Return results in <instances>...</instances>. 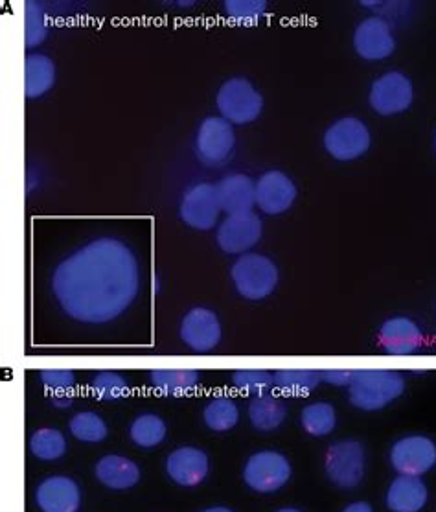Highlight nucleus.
I'll use <instances>...</instances> for the list:
<instances>
[{
    "mask_svg": "<svg viewBox=\"0 0 436 512\" xmlns=\"http://www.w3.org/2000/svg\"><path fill=\"white\" fill-rule=\"evenodd\" d=\"M135 251L113 236H102L63 258L52 275L61 310L85 325H105L126 314L140 291Z\"/></svg>",
    "mask_w": 436,
    "mask_h": 512,
    "instance_id": "nucleus-1",
    "label": "nucleus"
},
{
    "mask_svg": "<svg viewBox=\"0 0 436 512\" xmlns=\"http://www.w3.org/2000/svg\"><path fill=\"white\" fill-rule=\"evenodd\" d=\"M203 419L212 431H230L240 422V408L229 396H218L208 402Z\"/></svg>",
    "mask_w": 436,
    "mask_h": 512,
    "instance_id": "nucleus-29",
    "label": "nucleus"
},
{
    "mask_svg": "<svg viewBox=\"0 0 436 512\" xmlns=\"http://www.w3.org/2000/svg\"><path fill=\"white\" fill-rule=\"evenodd\" d=\"M379 345L392 356H409L424 347V332L416 321L405 315H396L379 326Z\"/></svg>",
    "mask_w": 436,
    "mask_h": 512,
    "instance_id": "nucleus-16",
    "label": "nucleus"
},
{
    "mask_svg": "<svg viewBox=\"0 0 436 512\" xmlns=\"http://www.w3.org/2000/svg\"><path fill=\"white\" fill-rule=\"evenodd\" d=\"M41 384L48 391L50 400L52 398H61V396H70L74 398V387H76V374L65 369H48L39 374Z\"/></svg>",
    "mask_w": 436,
    "mask_h": 512,
    "instance_id": "nucleus-35",
    "label": "nucleus"
},
{
    "mask_svg": "<svg viewBox=\"0 0 436 512\" xmlns=\"http://www.w3.org/2000/svg\"><path fill=\"white\" fill-rule=\"evenodd\" d=\"M230 279L243 299L264 301L278 288L280 271L273 258L253 251L236 258L230 268Z\"/></svg>",
    "mask_w": 436,
    "mask_h": 512,
    "instance_id": "nucleus-3",
    "label": "nucleus"
},
{
    "mask_svg": "<svg viewBox=\"0 0 436 512\" xmlns=\"http://www.w3.org/2000/svg\"><path fill=\"white\" fill-rule=\"evenodd\" d=\"M322 146L333 161L354 163L370 150L372 131L363 118H337L324 131Z\"/></svg>",
    "mask_w": 436,
    "mask_h": 512,
    "instance_id": "nucleus-5",
    "label": "nucleus"
},
{
    "mask_svg": "<svg viewBox=\"0 0 436 512\" xmlns=\"http://www.w3.org/2000/svg\"><path fill=\"white\" fill-rule=\"evenodd\" d=\"M166 422L155 413H142L129 426V437L138 448H155L166 439Z\"/></svg>",
    "mask_w": 436,
    "mask_h": 512,
    "instance_id": "nucleus-27",
    "label": "nucleus"
},
{
    "mask_svg": "<svg viewBox=\"0 0 436 512\" xmlns=\"http://www.w3.org/2000/svg\"><path fill=\"white\" fill-rule=\"evenodd\" d=\"M291 479V463L286 455L275 450H262L251 455L243 468V481L249 489L271 494L284 489Z\"/></svg>",
    "mask_w": 436,
    "mask_h": 512,
    "instance_id": "nucleus-8",
    "label": "nucleus"
},
{
    "mask_svg": "<svg viewBox=\"0 0 436 512\" xmlns=\"http://www.w3.org/2000/svg\"><path fill=\"white\" fill-rule=\"evenodd\" d=\"M35 501L43 512H78L80 485L67 476H50L35 490Z\"/></svg>",
    "mask_w": 436,
    "mask_h": 512,
    "instance_id": "nucleus-17",
    "label": "nucleus"
},
{
    "mask_svg": "<svg viewBox=\"0 0 436 512\" xmlns=\"http://www.w3.org/2000/svg\"><path fill=\"white\" fill-rule=\"evenodd\" d=\"M391 465L400 476L422 478L436 466V443L425 435H407L392 444Z\"/></svg>",
    "mask_w": 436,
    "mask_h": 512,
    "instance_id": "nucleus-12",
    "label": "nucleus"
},
{
    "mask_svg": "<svg viewBox=\"0 0 436 512\" xmlns=\"http://www.w3.org/2000/svg\"><path fill=\"white\" fill-rule=\"evenodd\" d=\"M435 148H436V133H435Z\"/></svg>",
    "mask_w": 436,
    "mask_h": 512,
    "instance_id": "nucleus-40",
    "label": "nucleus"
},
{
    "mask_svg": "<svg viewBox=\"0 0 436 512\" xmlns=\"http://www.w3.org/2000/svg\"><path fill=\"white\" fill-rule=\"evenodd\" d=\"M321 382V373L310 369H287L275 374L276 389L289 396H308Z\"/></svg>",
    "mask_w": 436,
    "mask_h": 512,
    "instance_id": "nucleus-28",
    "label": "nucleus"
},
{
    "mask_svg": "<svg viewBox=\"0 0 436 512\" xmlns=\"http://www.w3.org/2000/svg\"><path fill=\"white\" fill-rule=\"evenodd\" d=\"M50 34V19L43 4L39 2H26L24 4V37L26 47H41Z\"/></svg>",
    "mask_w": 436,
    "mask_h": 512,
    "instance_id": "nucleus-31",
    "label": "nucleus"
},
{
    "mask_svg": "<svg viewBox=\"0 0 436 512\" xmlns=\"http://www.w3.org/2000/svg\"><path fill=\"white\" fill-rule=\"evenodd\" d=\"M24 93L28 100H37L50 93L58 82V67L54 59L41 52H32L26 56L24 63Z\"/></svg>",
    "mask_w": 436,
    "mask_h": 512,
    "instance_id": "nucleus-21",
    "label": "nucleus"
},
{
    "mask_svg": "<svg viewBox=\"0 0 436 512\" xmlns=\"http://www.w3.org/2000/svg\"><path fill=\"white\" fill-rule=\"evenodd\" d=\"M96 478L107 489H133L140 481V468L124 455H104L96 465Z\"/></svg>",
    "mask_w": 436,
    "mask_h": 512,
    "instance_id": "nucleus-22",
    "label": "nucleus"
},
{
    "mask_svg": "<svg viewBox=\"0 0 436 512\" xmlns=\"http://www.w3.org/2000/svg\"><path fill=\"white\" fill-rule=\"evenodd\" d=\"M276 512H302V511H299V509H293V507H286V509H280V511H276Z\"/></svg>",
    "mask_w": 436,
    "mask_h": 512,
    "instance_id": "nucleus-39",
    "label": "nucleus"
},
{
    "mask_svg": "<svg viewBox=\"0 0 436 512\" xmlns=\"http://www.w3.org/2000/svg\"><path fill=\"white\" fill-rule=\"evenodd\" d=\"M92 393L104 402H120L129 396V384L120 373L102 371L92 378Z\"/></svg>",
    "mask_w": 436,
    "mask_h": 512,
    "instance_id": "nucleus-33",
    "label": "nucleus"
},
{
    "mask_svg": "<svg viewBox=\"0 0 436 512\" xmlns=\"http://www.w3.org/2000/svg\"><path fill=\"white\" fill-rule=\"evenodd\" d=\"M203 512H234L230 511V509H227V507H210V509H207V511Z\"/></svg>",
    "mask_w": 436,
    "mask_h": 512,
    "instance_id": "nucleus-38",
    "label": "nucleus"
},
{
    "mask_svg": "<svg viewBox=\"0 0 436 512\" xmlns=\"http://www.w3.org/2000/svg\"><path fill=\"white\" fill-rule=\"evenodd\" d=\"M236 150V131L223 117H207L196 133L197 159L207 166L227 163Z\"/></svg>",
    "mask_w": 436,
    "mask_h": 512,
    "instance_id": "nucleus-10",
    "label": "nucleus"
},
{
    "mask_svg": "<svg viewBox=\"0 0 436 512\" xmlns=\"http://www.w3.org/2000/svg\"><path fill=\"white\" fill-rule=\"evenodd\" d=\"M264 236V220L256 212L227 216L216 231L218 247L227 255L241 256L253 253Z\"/></svg>",
    "mask_w": 436,
    "mask_h": 512,
    "instance_id": "nucleus-9",
    "label": "nucleus"
},
{
    "mask_svg": "<svg viewBox=\"0 0 436 512\" xmlns=\"http://www.w3.org/2000/svg\"><path fill=\"white\" fill-rule=\"evenodd\" d=\"M300 426L311 437H326L337 426V411L330 402H313L302 409Z\"/></svg>",
    "mask_w": 436,
    "mask_h": 512,
    "instance_id": "nucleus-26",
    "label": "nucleus"
},
{
    "mask_svg": "<svg viewBox=\"0 0 436 512\" xmlns=\"http://www.w3.org/2000/svg\"><path fill=\"white\" fill-rule=\"evenodd\" d=\"M352 45L357 56L370 63L391 58L396 52V34L392 23L379 15H370L357 24Z\"/></svg>",
    "mask_w": 436,
    "mask_h": 512,
    "instance_id": "nucleus-11",
    "label": "nucleus"
},
{
    "mask_svg": "<svg viewBox=\"0 0 436 512\" xmlns=\"http://www.w3.org/2000/svg\"><path fill=\"white\" fill-rule=\"evenodd\" d=\"M232 382L241 393L253 396L269 395L275 387V374L258 369H243L234 373Z\"/></svg>",
    "mask_w": 436,
    "mask_h": 512,
    "instance_id": "nucleus-34",
    "label": "nucleus"
},
{
    "mask_svg": "<svg viewBox=\"0 0 436 512\" xmlns=\"http://www.w3.org/2000/svg\"><path fill=\"white\" fill-rule=\"evenodd\" d=\"M286 402L278 396L269 395L254 396L249 404V420L254 430L275 431L286 422Z\"/></svg>",
    "mask_w": 436,
    "mask_h": 512,
    "instance_id": "nucleus-23",
    "label": "nucleus"
},
{
    "mask_svg": "<svg viewBox=\"0 0 436 512\" xmlns=\"http://www.w3.org/2000/svg\"><path fill=\"white\" fill-rule=\"evenodd\" d=\"M299 196L295 181L282 170H267L256 181V207L267 216H280L293 209Z\"/></svg>",
    "mask_w": 436,
    "mask_h": 512,
    "instance_id": "nucleus-14",
    "label": "nucleus"
},
{
    "mask_svg": "<svg viewBox=\"0 0 436 512\" xmlns=\"http://www.w3.org/2000/svg\"><path fill=\"white\" fill-rule=\"evenodd\" d=\"M221 201H219L218 185L212 183H197L186 190L181 201V220L196 231L214 229L221 216Z\"/></svg>",
    "mask_w": 436,
    "mask_h": 512,
    "instance_id": "nucleus-13",
    "label": "nucleus"
},
{
    "mask_svg": "<svg viewBox=\"0 0 436 512\" xmlns=\"http://www.w3.org/2000/svg\"><path fill=\"white\" fill-rule=\"evenodd\" d=\"M223 328L219 315L207 306H196L184 315L181 323V339L194 352H210L221 343Z\"/></svg>",
    "mask_w": 436,
    "mask_h": 512,
    "instance_id": "nucleus-15",
    "label": "nucleus"
},
{
    "mask_svg": "<svg viewBox=\"0 0 436 512\" xmlns=\"http://www.w3.org/2000/svg\"><path fill=\"white\" fill-rule=\"evenodd\" d=\"M151 385L164 396H188L201 385V374L192 369H157L150 373Z\"/></svg>",
    "mask_w": 436,
    "mask_h": 512,
    "instance_id": "nucleus-24",
    "label": "nucleus"
},
{
    "mask_svg": "<svg viewBox=\"0 0 436 512\" xmlns=\"http://www.w3.org/2000/svg\"><path fill=\"white\" fill-rule=\"evenodd\" d=\"M208 455L194 448V446H183L168 455L166 459V472L168 476L181 487H197L203 483L208 476Z\"/></svg>",
    "mask_w": 436,
    "mask_h": 512,
    "instance_id": "nucleus-18",
    "label": "nucleus"
},
{
    "mask_svg": "<svg viewBox=\"0 0 436 512\" xmlns=\"http://www.w3.org/2000/svg\"><path fill=\"white\" fill-rule=\"evenodd\" d=\"M385 503L391 512H422L429 503V489L422 478L398 476L387 489Z\"/></svg>",
    "mask_w": 436,
    "mask_h": 512,
    "instance_id": "nucleus-20",
    "label": "nucleus"
},
{
    "mask_svg": "<svg viewBox=\"0 0 436 512\" xmlns=\"http://www.w3.org/2000/svg\"><path fill=\"white\" fill-rule=\"evenodd\" d=\"M324 470L335 487L356 489L361 485L367 470L365 446L354 439L333 443L326 452Z\"/></svg>",
    "mask_w": 436,
    "mask_h": 512,
    "instance_id": "nucleus-7",
    "label": "nucleus"
},
{
    "mask_svg": "<svg viewBox=\"0 0 436 512\" xmlns=\"http://www.w3.org/2000/svg\"><path fill=\"white\" fill-rule=\"evenodd\" d=\"M322 382L335 385V387H348L352 382L354 371H345V369H333V371H324L321 373Z\"/></svg>",
    "mask_w": 436,
    "mask_h": 512,
    "instance_id": "nucleus-36",
    "label": "nucleus"
},
{
    "mask_svg": "<svg viewBox=\"0 0 436 512\" xmlns=\"http://www.w3.org/2000/svg\"><path fill=\"white\" fill-rule=\"evenodd\" d=\"M368 104L379 117H398L414 104V83L402 70H387L368 91Z\"/></svg>",
    "mask_w": 436,
    "mask_h": 512,
    "instance_id": "nucleus-6",
    "label": "nucleus"
},
{
    "mask_svg": "<svg viewBox=\"0 0 436 512\" xmlns=\"http://www.w3.org/2000/svg\"><path fill=\"white\" fill-rule=\"evenodd\" d=\"M70 433L81 443H102L107 439L109 428L105 420L94 411H80L70 419Z\"/></svg>",
    "mask_w": 436,
    "mask_h": 512,
    "instance_id": "nucleus-32",
    "label": "nucleus"
},
{
    "mask_svg": "<svg viewBox=\"0 0 436 512\" xmlns=\"http://www.w3.org/2000/svg\"><path fill=\"white\" fill-rule=\"evenodd\" d=\"M227 21L241 28H254L269 15V4L264 0H227L223 4Z\"/></svg>",
    "mask_w": 436,
    "mask_h": 512,
    "instance_id": "nucleus-25",
    "label": "nucleus"
},
{
    "mask_svg": "<svg viewBox=\"0 0 436 512\" xmlns=\"http://www.w3.org/2000/svg\"><path fill=\"white\" fill-rule=\"evenodd\" d=\"M221 209L227 216L253 212L256 207V181L249 175L229 174L218 183Z\"/></svg>",
    "mask_w": 436,
    "mask_h": 512,
    "instance_id": "nucleus-19",
    "label": "nucleus"
},
{
    "mask_svg": "<svg viewBox=\"0 0 436 512\" xmlns=\"http://www.w3.org/2000/svg\"><path fill=\"white\" fill-rule=\"evenodd\" d=\"M30 452L41 461H58L67 454V439L56 428H41L30 437Z\"/></svg>",
    "mask_w": 436,
    "mask_h": 512,
    "instance_id": "nucleus-30",
    "label": "nucleus"
},
{
    "mask_svg": "<svg viewBox=\"0 0 436 512\" xmlns=\"http://www.w3.org/2000/svg\"><path fill=\"white\" fill-rule=\"evenodd\" d=\"M343 512H374V509H372V505L368 501H354V503H350L348 507H345Z\"/></svg>",
    "mask_w": 436,
    "mask_h": 512,
    "instance_id": "nucleus-37",
    "label": "nucleus"
},
{
    "mask_svg": "<svg viewBox=\"0 0 436 512\" xmlns=\"http://www.w3.org/2000/svg\"><path fill=\"white\" fill-rule=\"evenodd\" d=\"M264 96L247 78H230L219 87L216 107L219 117L229 120L232 126L253 124L264 113Z\"/></svg>",
    "mask_w": 436,
    "mask_h": 512,
    "instance_id": "nucleus-4",
    "label": "nucleus"
},
{
    "mask_svg": "<svg viewBox=\"0 0 436 512\" xmlns=\"http://www.w3.org/2000/svg\"><path fill=\"white\" fill-rule=\"evenodd\" d=\"M405 376L391 369H359L348 385L352 406L361 411H381L405 393Z\"/></svg>",
    "mask_w": 436,
    "mask_h": 512,
    "instance_id": "nucleus-2",
    "label": "nucleus"
}]
</instances>
